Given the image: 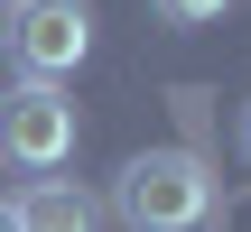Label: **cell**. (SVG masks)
<instances>
[{
	"label": "cell",
	"mask_w": 251,
	"mask_h": 232,
	"mask_svg": "<svg viewBox=\"0 0 251 232\" xmlns=\"http://www.w3.org/2000/svg\"><path fill=\"white\" fill-rule=\"evenodd\" d=\"M205 205H214V177H205L186 149H149V158H130V167L112 177V214L130 232H196Z\"/></svg>",
	"instance_id": "obj_1"
},
{
	"label": "cell",
	"mask_w": 251,
	"mask_h": 232,
	"mask_svg": "<svg viewBox=\"0 0 251 232\" xmlns=\"http://www.w3.org/2000/svg\"><path fill=\"white\" fill-rule=\"evenodd\" d=\"M0 56L19 65V84H56L93 56V0H19L0 19Z\"/></svg>",
	"instance_id": "obj_2"
},
{
	"label": "cell",
	"mask_w": 251,
	"mask_h": 232,
	"mask_svg": "<svg viewBox=\"0 0 251 232\" xmlns=\"http://www.w3.org/2000/svg\"><path fill=\"white\" fill-rule=\"evenodd\" d=\"M0 158L19 177H56L75 158V102L56 84H9L0 93Z\"/></svg>",
	"instance_id": "obj_3"
},
{
	"label": "cell",
	"mask_w": 251,
	"mask_h": 232,
	"mask_svg": "<svg viewBox=\"0 0 251 232\" xmlns=\"http://www.w3.org/2000/svg\"><path fill=\"white\" fill-rule=\"evenodd\" d=\"M9 214H19V232H93V223H102L93 195H84L75 177H28Z\"/></svg>",
	"instance_id": "obj_4"
},
{
	"label": "cell",
	"mask_w": 251,
	"mask_h": 232,
	"mask_svg": "<svg viewBox=\"0 0 251 232\" xmlns=\"http://www.w3.org/2000/svg\"><path fill=\"white\" fill-rule=\"evenodd\" d=\"M149 9H158L168 28H214V19H224L233 0H149Z\"/></svg>",
	"instance_id": "obj_5"
},
{
	"label": "cell",
	"mask_w": 251,
	"mask_h": 232,
	"mask_svg": "<svg viewBox=\"0 0 251 232\" xmlns=\"http://www.w3.org/2000/svg\"><path fill=\"white\" fill-rule=\"evenodd\" d=\"M242 158H251V102H242Z\"/></svg>",
	"instance_id": "obj_6"
},
{
	"label": "cell",
	"mask_w": 251,
	"mask_h": 232,
	"mask_svg": "<svg viewBox=\"0 0 251 232\" xmlns=\"http://www.w3.org/2000/svg\"><path fill=\"white\" fill-rule=\"evenodd\" d=\"M0 232H19V214H9V205H0Z\"/></svg>",
	"instance_id": "obj_7"
},
{
	"label": "cell",
	"mask_w": 251,
	"mask_h": 232,
	"mask_svg": "<svg viewBox=\"0 0 251 232\" xmlns=\"http://www.w3.org/2000/svg\"><path fill=\"white\" fill-rule=\"evenodd\" d=\"M0 9H19V0H0Z\"/></svg>",
	"instance_id": "obj_8"
}]
</instances>
